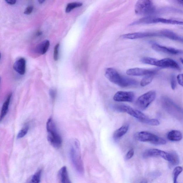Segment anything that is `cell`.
Masks as SVG:
<instances>
[{
  "mask_svg": "<svg viewBox=\"0 0 183 183\" xmlns=\"http://www.w3.org/2000/svg\"><path fill=\"white\" fill-rule=\"evenodd\" d=\"M105 75L109 81L122 88L134 87L138 84L136 80L121 76L116 70L112 68L106 69Z\"/></svg>",
  "mask_w": 183,
  "mask_h": 183,
  "instance_id": "obj_1",
  "label": "cell"
},
{
  "mask_svg": "<svg viewBox=\"0 0 183 183\" xmlns=\"http://www.w3.org/2000/svg\"><path fill=\"white\" fill-rule=\"evenodd\" d=\"M69 154L72 164L77 171L82 174L84 172V165L82 160L81 147L79 141L76 139L70 141Z\"/></svg>",
  "mask_w": 183,
  "mask_h": 183,
  "instance_id": "obj_2",
  "label": "cell"
},
{
  "mask_svg": "<svg viewBox=\"0 0 183 183\" xmlns=\"http://www.w3.org/2000/svg\"><path fill=\"white\" fill-rule=\"evenodd\" d=\"M46 128L48 133L47 139L49 144L55 148H59L61 146L62 139L52 118H50L48 119Z\"/></svg>",
  "mask_w": 183,
  "mask_h": 183,
  "instance_id": "obj_3",
  "label": "cell"
},
{
  "mask_svg": "<svg viewBox=\"0 0 183 183\" xmlns=\"http://www.w3.org/2000/svg\"><path fill=\"white\" fill-rule=\"evenodd\" d=\"M115 111L128 114L131 116L137 119L139 121L146 123L149 118L140 111L125 105H116L113 106Z\"/></svg>",
  "mask_w": 183,
  "mask_h": 183,
  "instance_id": "obj_4",
  "label": "cell"
},
{
  "mask_svg": "<svg viewBox=\"0 0 183 183\" xmlns=\"http://www.w3.org/2000/svg\"><path fill=\"white\" fill-rule=\"evenodd\" d=\"M136 138L140 142H150L155 145H163L166 144V141L164 139L147 131L137 133Z\"/></svg>",
  "mask_w": 183,
  "mask_h": 183,
  "instance_id": "obj_5",
  "label": "cell"
},
{
  "mask_svg": "<svg viewBox=\"0 0 183 183\" xmlns=\"http://www.w3.org/2000/svg\"><path fill=\"white\" fill-rule=\"evenodd\" d=\"M155 10L152 1L148 0L138 1L135 6V12L137 15H150L155 12Z\"/></svg>",
  "mask_w": 183,
  "mask_h": 183,
  "instance_id": "obj_6",
  "label": "cell"
},
{
  "mask_svg": "<svg viewBox=\"0 0 183 183\" xmlns=\"http://www.w3.org/2000/svg\"><path fill=\"white\" fill-rule=\"evenodd\" d=\"M156 96V93L153 90L148 92L139 96L136 103L137 108L141 110H146L155 100Z\"/></svg>",
  "mask_w": 183,
  "mask_h": 183,
  "instance_id": "obj_7",
  "label": "cell"
},
{
  "mask_svg": "<svg viewBox=\"0 0 183 183\" xmlns=\"http://www.w3.org/2000/svg\"><path fill=\"white\" fill-rule=\"evenodd\" d=\"M155 65L163 68H170L180 70V66L175 61L170 58H164L158 60L157 59Z\"/></svg>",
  "mask_w": 183,
  "mask_h": 183,
  "instance_id": "obj_8",
  "label": "cell"
},
{
  "mask_svg": "<svg viewBox=\"0 0 183 183\" xmlns=\"http://www.w3.org/2000/svg\"><path fill=\"white\" fill-rule=\"evenodd\" d=\"M134 98V94L132 92L119 91L113 96V99L118 102H132Z\"/></svg>",
  "mask_w": 183,
  "mask_h": 183,
  "instance_id": "obj_9",
  "label": "cell"
},
{
  "mask_svg": "<svg viewBox=\"0 0 183 183\" xmlns=\"http://www.w3.org/2000/svg\"><path fill=\"white\" fill-rule=\"evenodd\" d=\"M158 70L155 69H146L139 68H134L128 69L126 74L131 76H144L150 74H155Z\"/></svg>",
  "mask_w": 183,
  "mask_h": 183,
  "instance_id": "obj_10",
  "label": "cell"
},
{
  "mask_svg": "<svg viewBox=\"0 0 183 183\" xmlns=\"http://www.w3.org/2000/svg\"><path fill=\"white\" fill-rule=\"evenodd\" d=\"M152 47L154 50L163 53L173 55H179L182 53V51L181 50L174 49L171 47L160 45L157 43H153Z\"/></svg>",
  "mask_w": 183,
  "mask_h": 183,
  "instance_id": "obj_11",
  "label": "cell"
},
{
  "mask_svg": "<svg viewBox=\"0 0 183 183\" xmlns=\"http://www.w3.org/2000/svg\"><path fill=\"white\" fill-rule=\"evenodd\" d=\"M156 32H136L130 33L125 34L121 36L123 39H139L147 37H156Z\"/></svg>",
  "mask_w": 183,
  "mask_h": 183,
  "instance_id": "obj_12",
  "label": "cell"
},
{
  "mask_svg": "<svg viewBox=\"0 0 183 183\" xmlns=\"http://www.w3.org/2000/svg\"><path fill=\"white\" fill-rule=\"evenodd\" d=\"M158 36L165 37L169 39L182 42L183 38L171 30H160L158 32Z\"/></svg>",
  "mask_w": 183,
  "mask_h": 183,
  "instance_id": "obj_13",
  "label": "cell"
},
{
  "mask_svg": "<svg viewBox=\"0 0 183 183\" xmlns=\"http://www.w3.org/2000/svg\"><path fill=\"white\" fill-rule=\"evenodd\" d=\"M14 70L19 74L23 75L26 70V61L23 58H21L14 62L13 65Z\"/></svg>",
  "mask_w": 183,
  "mask_h": 183,
  "instance_id": "obj_14",
  "label": "cell"
},
{
  "mask_svg": "<svg viewBox=\"0 0 183 183\" xmlns=\"http://www.w3.org/2000/svg\"><path fill=\"white\" fill-rule=\"evenodd\" d=\"M158 23L157 17H147L139 19L130 24L131 25Z\"/></svg>",
  "mask_w": 183,
  "mask_h": 183,
  "instance_id": "obj_15",
  "label": "cell"
},
{
  "mask_svg": "<svg viewBox=\"0 0 183 183\" xmlns=\"http://www.w3.org/2000/svg\"><path fill=\"white\" fill-rule=\"evenodd\" d=\"M163 151L157 149H149L144 151L143 154V157L144 158L152 157H161Z\"/></svg>",
  "mask_w": 183,
  "mask_h": 183,
  "instance_id": "obj_16",
  "label": "cell"
},
{
  "mask_svg": "<svg viewBox=\"0 0 183 183\" xmlns=\"http://www.w3.org/2000/svg\"><path fill=\"white\" fill-rule=\"evenodd\" d=\"M167 138L170 141L178 142L180 141L182 138V134L181 132L173 130L169 132L167 134Z\"/></svg>",
  "mask_w": 183,
  "mask_h": 183,
  "instance_id": "obj_17",
  "label": "cell"
},
{
  "mask_svg": "<svg viewBox=\"0 0 183 183\" xmlns=\"http://www.w3.org/2000/svg\"><path fill=\"white\" fill-rule=\"evenodd\" d=\"M59 177L61 183H72L69 177L68 171L65 166L61 168L59 173Z\"/></svg>",
  "mask_w": 183,
  "mask_h": 183,
  "instance_id": "obj_18",
  "label": "cell"
},
{
  "mask_svg": "<svg viewBox=\"0 0 183 183\" xmlns=\"http://www.w3.org/2000/svg\"><path fill=\"white\" fill-rule=\"evenodd\" d=\"M129 129V125H125L116 130L113 133V137L115 140H118L122 137L127 132Z\"/></svg>",
  "mask_w": 183,
  "mask_h": 183,
  "instance_id": "obj_19",
  "label": "cell"
},
{
  "mask_svg": "<svg viewBox=\"0 0 183 183\" xmlns=\"http://www.w3.org/2000/svg\"><path fill=\"white\" fill-rule=\"evenodd\" d=\"M12 96V94H10L8 96L7 99L5 101L3 104L2 108H1V114L0 115V119L2 120L6 116L8 111L9 104H10L11 97Z\"/></svg>",
  "mask_w": 183,
  "mask_h": 183,
  "instance_id": "obj_20",
  "label": "cell"
},
{
  "mask_svg": "<svg viewBox=\"0 0 183 183\" xmlns=\"http://www.w3.org/2000/svg\"><path fill=\"white\" fill-rule=\"evenodd\" d=\"M50 46V42L48 40H45L41 42L37 46V52L40 54H44L47 52Z\"/></svg>",
  "mask_w": 183,
  "mask_h": 183,
  "instance_id": "obj_21",
  "label": "cell"
},
{
  "mask_svg": "<svg viewBox=\"0 0 183 183\" xmlns=\"http://www.w3.org/2000/svg\"><path fill=\"white\" fill-rule=\"evenodd\" d=\"M42 173V170H38L32 176L28 183H40L41 180Z\"/></svg>",
  "mask_w": 183,
  "mask_h": 183,
  "instance_id": "obj_22",
  "label": "cell"
},
{
  "mask_svg": "<svg viewBox=\"0 0 183 183\" xmlns=\"http://www.w3.org/2000/svg\"><path fill=\"white\" fill-rule=\"evenodd\" d=\"M155 74H150L145 75L141 80L140 82L141 86L145 87L150 84L153 79Z\"/></svg>",
  "mask_w": 183,
  "mask_h": 183,
  "instance_id": "obj_23",
  "label": "cell"
},
{
  "mask_svg": "<svg viewBox=\"0 0 183 183\" xmlns=\"http://www.w3.org/2000/svg\"><path fill=\"white\" fill-rule=\"evenodd\" d=\"M168 162L173 165H176L179 163V157L176 152H172L170 153V158Z\"/></svg>",
  "mask_w": 183,
  "mask_h": 183,
  "instance_id": "obj_24",
  "label": "cell"
},
{
  "mask_svg": "<svg viewBox=\"0 0 183 183\" xmlns=\"http://www.w3.org/2000/svg\"><path fill=\"white\" fill-rule=\"evenodd\" d=\"M82 4L80 2H73L67 4L65 9V12L67 13H69L73 9L75 8L81 7L82 6Z\"/></svg>",
  "mask_w": 183,
  "mask_h": 183,
  "instance_id": "obj_25",
  "label": "cell"
},
{
  "mask_svg": "<svg viewBox=\"0 0 183 183\" xmlns=\"http://www.w3.org/2000/svg\"><path fill=\"white\" fill-rule=\"evenodd\" d=\"M182 167L181 166L176 167L173 170L172 173L173 183H175L177 182V180L178 177L181 174V173L182 172Z\"/></svg>",
  "mask_w": 183,
  "mask_h": 183,
  "instance_id": "obj_26",
  "label": "cell"
},
{
  "mask_svg": "<svg viewBox=\"0 0 183 183\" xmlns=\"http://www.w3.org/2000/svg\"><path fill=\"white\" fill-rule=\"evenodd\" d=\"M29 129V127L28 125H25L19 132L18 134L17 135V139H19L25 137L28 133Z\"/></svg>",
  "mask_w": 183,
  "mask_h": 183,
  "instance_id": "obj_27",
  "label": "cell"
},
{
  "mask_svg": "<svg viewBox=\"0 0 183 183\" xmlns=\"http://www.w3.org/2000/svg\"><path fill=\"white\" fill-rule=\"evenodd\" d=\"M156 59L152 58L145 57L143 58L141 61L143 63L148 64L151 65H155Z\"/></svg>",
  "mask_w": 183,
  "mask_h": 183,
  "instance_id": "obj_28",
  "label": "cell"
},
{
  "mask_svg": "<svg viewBox=\"0 0 183 183\" xmlns=\"http://www.w3.org/2000/svg\"><path fill=\"white\" fill-rule=\"evenodd\" d=\"M170 83L172 89L173 90L175 89L177 86L176 80L174 74L171 75L170 77Z\"/></svg>",
  "mask_w": 183,
  "mask_h": 183,
  "instance_id": "obj_29",
  "label": "cell"
},
{
  "mask_svg": "<svg viewBox=\"0 0 183 183\" xmlns=\"http://www.w3.org/2000/svg\"><path fill=\"white\" fill-rule=\"evenodd\" d=\"M146 124L151 125L153 126H157L160 124L159 121L156 119L149 118L147 120Z\"/></svg>",
  "mask_w": 183,
  "mask_h": 183,
  "instance_id": "obj_30",
  "label": "cell"
},
{
  "mask_svg": "<svg viewBox=\"0 0 183 183\" xmlns=\"http://www.w3.org/2000/svg\"><path fill=\"white\" fill-rule=\"evenodd\" d=\"M59 46V44H57L54 47L53 57L55 61H58V59Z\"/></svg>",
  "mask_w": 183,
  "mask_h": 183,
  "instance_id": "obj_31",
  "label": "cell"
},
{
  "mask_svg": "<svg viewBox=\"0 0 183 183\" xmlns=\"http://www.w3.org/2000/svg\"><path fill=\"white\" fill-rule=\"evenodd\" d=\"M134 149H131L126 154L125 158L126 160H128L130 159L134 156Z\"/></svg>",
  "mask_w": 183,
  "mask_h": 183,
  "instance_id": "obj_32",
  "label": "cell"
},
{
  "mask_svg": "<svg viewBox=\"0 0 183 183\" xmlns=\"http://www.w3.org/2000/svg\"><path fill=\"white\" fill-rule=\"evenodd\" d=\"M33 9V7L32 6H29L25 9L24 13L27 15H29L32 12Z\"/></svg>",
  "mask_w": 183,
  "mask_h": 183,
  "instance_id": "obj_33",
  "label": "cell"
},
{
  "mask_svg": "<svg viewBox=\"0 0 183 183\" xmlns=\"http://www.w3.org/2000/svg\"><path fill=\"white\" fill-rule=\"evenodd\" d=\"M177 80L179 84L182 87L183 86V74H181L177 75Z\"/></svg>",
  "mask_w": 183,
  "mask_h": 183,
  "instance_id": "obj_34",
  "label": "cell"
},
{
  "mask_svg": "<svg viewBox=\"0 0 183 183\" xmlns=\"http://www.w3.org/2000/svg\"><path fill=\"white\" fill-rule=\"evenodd\" d=\"M56 91L55 89H52L50 90L49 91V94L51 98L53 99H54L55 98L56 96Z\"/></svg>",
  "mask_w": 183,
  "mask_h": 183,
  "instance_id": "obj_35",
  "label": "cell"
},
{
  "mask_svg": "<svg viewBox=\"0 0 183 183\" xmlns=\"http://www.w3.org/2000/svg\"><path fill=\"white\" fill-rule=\"evenodd\" d=\"M5 1L8 4L11 5L15 4L16 2V1L15 0H6Z\"/></svg>",
  "mask_w": 183,
  "mask_h": 183,
  "instance_id": "obj_36",
  "label": "cell"
},
{
  "mask_svg": "<svg viewBox=\"0 0 183 183\" xmlns=\"http://www.w3.org/2000/svg\"><path fill=\"white\" fill-rule=\"evenodd\" d=\"M42 34V32H41V31H38L37 32V36H41V35Z\"/></svg>",
  "mask_w": 183,
  "mask_h": 183,
  "instance_id": "obj_37",
  "label": "cell"
},
{
  "mask_svg": "<svg viewBox=\"0 0 183 183\" xmlns=\"http://www.w3.org/2000/svg\"><path fill=\"white\" fill-rule=\"evenodd\" d=\"M44 1H41V0H40V1H38V2L39 3V4H42L44 2Z\"/></svg>",
  "mask_w": 183,
  "mask_h": 183,
  "instance_id": "obj_38",
  "label": "cell"
},
{
  "mask_svg": "<svg viewBox=\"0 0 183 183\" xmlns=\"http://www.w3.org/2000/svg\"><path fill=\"white\" fill-rule=\"evenodd\" d=\"M178 1V2H179V3H180V4H182V5L183 4V1Z\"/></svg>",
  "mask_w": 183,
  "mask_h": 183,
  "instance_id": "obj_39",
  "label": "cell"
},
{
  "mask_svg": "<svg viewBox=\"0 0 183 183\" xmlns=\"http://www.w3.org/2000/svg\"><path fill=\"white\" fill-rule=\"evenodd\" d=\"M140 183H147V182H146V181H143V182H141Z\"/></svg>",
  "mask_w": 183,
  "mask_h": 183,
  "instance_id": "obj_40",
  "label": "cell"
},
{
  "mask_svg": "<svg viewBox=\"0 0 183 183\" xmlns=\"http://www.w3.org/2000/svg\"><path fill=\"white\" fill-rule=\"evenodd\" d=\"M180 59L181 61V62H182V59Z\"/></svg>",
  "mask_w": 183,
  "mask_h": 183,
  "instance_id": "obj_41",
  "label": "cell"
},
{
  "mask_svg": "<svg viewBox=\"0 0 183 183\" xmlns=\"http://www.w3.org/2000/svg\"><path fill=\"white\" fill-rule=\"evenodd\" d=\"M1 53H0V60H1Z\"/></svg>",
  "mask_w": 183,
  "mask_h": 183,
  "instance_id": "obj_42",
  "label": "cell"
},
{
  "mask_svg": "<svg viewBox=\"0 0 183 183\" xmlns=\"http://www.w3.org/2000/svg\"><path fill=\"white\" fill-rule=\"evenodd\" d=\"M1 77H0V82H1Z\"/></svg>",
  "mask_w": 183,
  "mask_h": 183,
  "instance_id": "obj_43",
  "label": "cell"
},
{
  "mask_svg": "<svg viewBox=\"0 0 183 183\" xmlns=\"http://www.w3.org/2000/svg\"><path fill=\"white\" fill-rule=\"evenodd\" d=\"M1 119H0V121H1Z\"/></svg>",
  "mask_w": 183,
  "mask_h": 183,
  "instance_id": "obj_44",
  "label": "cell"
},
{
  "mask_svg": "<svg viewBox=\"0 0 183 183\" xmlns=\"http://www.w3.org/2000/svg\"><path fill=\"white\" fill-rule=\"evenodd\" d=\"M177 183V182L176 183Z\"/></svg>",
  "mask_w": 183,
  "mask_h": 183,
  "instance_id": "obj_45",
  "label": "cell"
}]
</instances>
